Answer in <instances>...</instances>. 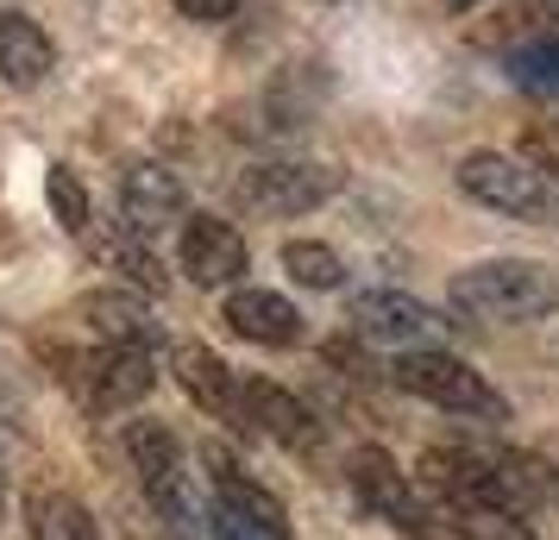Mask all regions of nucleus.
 Instances as JSON below:
<instances>
[{
  "mask_svg": "<svg viewBox=\"0 0 559 540\" xmlns=\"http://www.w3.org/2000/svg\"><path fill=\"white\" fill-rule=\"evenodd\" d=\"M182 20H202V26H221V20H233V7L239 0H170Z\"/></svg>",
  "mask_w": 559,
  "mask_h": 540,
  "instance_id": "obj_22",
  "label": "nucleus"
},
{
  "mask_svg": "<svg viewBox=\"0 0 559 540\" xmlns=\"http://www.w3.org/2000/svg\"><path fill=\"white\" fill-rule=\"evenodd\" d=\"M447 7H478V0H447Z\"/></svg>",
  "mask_w": 559,
  "mask_h": 540,
  "instance_id": "obj_25",
  "label": "nucleus"
},
{
  "mask_svg": "<svg viewBox=\"0 0 559 540\" xmlns=\"http://www.w3.org/2000/svg\"><path fill=\"white\" fill-rule=\"evenodd\" d=\"M57 70V45L26 13H0V82L7 88H38Z\"/></svg>",
  "mask_w": 559,
  "mask_h": 540,
  "instance_id": "obj_15",
  "label": "nucleus"
},
{
  "mask_svg": "<svg viewBox=\"0 0 559 540\" xmlns=\"http://www.w3.org/2000/svg\"><path fill=\"white\" fill-rule=\"evenodd\" d=\"M182 271H189V284L195 289H233L246 271H252V252H246V239L221 220V214H195V220H182Z\"/></svg>",
  "mask_w": 559,
  "mask_h": 540,
  "instance_id": "obj_7",
  "label": "nucleus"
},
{
  "mask_svg": "<svg viewBox=\"0 0 559 540\" xmlns=\"http://www.w3.org/2000/svg\"><path fill=\"white\" fill-rule=\"evenodd\" d=\"M453 177L472 202L503 214V220H522V227H554L559 220V182L515 152H465Z\"/></svg>",
  "mask_w": 559,
  "mask_h": 540,
  "instance_id": "obj_2",
  "label": "nucleus"
},
{
  "mask_svg": "<svg viewBox=\"0 0 559 540\" xmlns=\"http://www.w3.org/2000/svg\"><path fill=\"white\" fill-rule=\"evenodd\" d=\"M283 271L302 289H346V264H340V252L321 245V239H289V245H283Z\"/></svg>",
  "mask_w": 559,
  "mask_h": 540,
  "instance_id": "obj_18",
  "label": "nucleus"
},
{
  "mask_svg": "<svg viewBox=\"0 0 559 540\" xmlns=\"http://www.w3.org/2000/svg\"><path fill=\"white\" fill-rule=\"evenodd\" d=\"M239 396H246V421H252L258 434H271L277 446H321V421L308 415V403H296L289 389L264 384V377H239ZM239 421V428H246Z\"/></svg>",
  "mask_w": 559,
  "mask_h": 540,
  "instance_id": "obj_12",
  "label": "nucleus"
},
{
  "mask_svg": "<svg viewBox=\"0 0 559 540\" xmlns=\"http://www.w3.org/2000/svg\"><path fill=\"white\" fill-rule=\"evenodd\" d=\"M214 540H264V535H258L252 521H239V515L214 509Z\"/></svg>",
  "mask_w": 559,
  "mask_h": 540,
  "instance_id": "obj_23",
  "label": "nucleus"
},
{
  "mask_svg": "<svg viewBox=\"0 0 559 540\" xmlns=\"http://www.w3.org/2000/svg\"><path fill=\"white\" fill-rule=\"evenodd\" d=\"M353 327L371 339V346L415 352L440 321H433L428 302H415V296H403V289H365V296H353Z\"/></svg>",
  "mask_w": 559,
  "mask_h": 540,
  "instance_id": "obj_9",
  "label": "nucleus"
},
{
  "mask_svg": "<svg viewBox=\"0 0 559 540\" xmlns=\"http://www.w3.org/2000/svg\"><path fill=\"white\" fill-rule=\"evenodd\" d=\"M120 220H127V232H139V239L177 227L182 220V182L170 177L164 164H132L127 177H120Z\"/></svg>",
  "mask_w": 559,
  "mask_h": 540,
  "instance_id": "obj_10",
  "label": "nucleus"
},
{
  "mask_svg": "<svg viewBox=\"0 0 559 540\" xmlns=\"http://www.w3.org/2000/svg\"><path fill=\"white\" fill-rule=\"evenodd\" d=\"M45 195H51L57 227L82 239V232H88V189L76 182V170H70V164H51V170H45Z\"/></svg>",
  "mask_w": 559,
  "mask_h": 540,
  "instance_id": "obj_20",
  "label": "nucleus"
},
{
  "mask_svg": "<svg viewBox=\"0 0 559 540\" xmlns=\"http://www.w3.org/2000/svg\"><path fill=\"white\" fill-rule=\"evenodd\" d=\"M26 521H32V540H102L95 535V515L82 509L70 490H32Z\"/></svg>",
  "mask_w": 559,
  "mask_h": 540,
  "instance_id": "obj_16",
  "label": "nucleus"
},
{
  "mask_svg": "<svg viewBox=\"0 0 559 540\" xmlns=\"http://www.w3.org/2000/svg\"><path fill=\"white\" fill-rule=\"evenodd\" d=\"M333 189H340V177H333L328 164H252L246 177H239V202L258 207V214H314L321 202H333Z\"/></svg>",
  "mask_w": 559,
  "mask_h": 540,
  "instance_id": "obj_6",
  "label": "nucleus"
},
{
  "mask_svg": "<svg viewBox=\"0 0 559 540\" xmlns=\"http://www.w3.org/2000/svg\"><path fill=\"white\" fill-rule=\"evenodd\" d=\"M207 459V478H214V496H221V509L239 515V521H252L264 540H289V509H283V496L277 490H264L246 471V465L233 459L227 446H207L202 453Z\"/></svg>",
  "mask_w": 559,
  "mask_h": 540,
  "instance_id": "obj_8",
  "label": "nucleus"
},
{
  "mask_svg": "<svg viewBox=\"0 0 559 540\" xmlns=\"http://www.w3.org/2000/svg\"><path fill=\"white\" fill-rule=\"evenodd\" d=\"M114 257H120V271H127V284L152 289V296H164V289H170V277H164V264L152 257V245H132V239H127V245H120Z\"/></svg>",
  "mask_w": 559,
  "mask_h": 540,
  "instance_id": "obj_21",
  "label": "nucleus"
},
{
  "mask_svg": "<svg viewBox=\"0 0 559 540\" xmlns=\"http://www.w3.org/2000/svg\"><path fill=\"white\" fill-rule=\"evenodd\" d=\"M7 459H13V446H7V428H0V528H7Z\"/></svg>",
  "mask_w": 559,
  "mask_h": 540,
  "instance_id": "obj_24",
  "label": "nucleus"
},
{
  "mask_svg": "<svg viewBox=\"0 0 559 540\" xmlns=\"http://www.w3.org/2000/svg\"><path fill=\"white\" fill-rule=\"evenodd\" d=\"M127 459H132V471H139L145 503H152L170 528L189 535V521H195V484H189V453H182V440L170 434L164 421H132Z\"/></svg>",
  "mask_w": 559,
  "mask_h": 540,
  "instance_id": "obj_4",
  "label": "nucleus"
},
{
  "mask_svg": "<svg viewBox=\"0 0 559 540\" xmlns=\"http://www.w3.org/2000/svg\"><path fill=\"white\" fill-rule=\"evenodd\" d=\"M177 384H182V396H189L202 415H214V421H246L239 371H227L221 352H207V346H182L177 352Z\"/></svg>",
  "mask_w": 559,
  "mask_h": 540,
  "instance_id": "obj_13",
  "label": "nucleus"
},
{
  "mask_svg": "<svg viewBox=\"0 0 559 540\" xmlns=\"http://www.w3.org/2000/svg\"><path fill=\"white\" fill-rule=\"evenodd\" d=\"M88 321H95V334L107 346H157V321L132 296H95L88 302Z\"/></svg>",
  "mask_w": 559,
  "mask_h": 540,
  "instance_id": "obj_17",
  "label": "nucleus"
},
{
  "mask_svg": "<svg viewBox=\"0 0 559 540\" xmlns=\"http://www.w3.org/2000/svg\"><path fill=\"white\" fill-rule=\"evenodd\" d=\"M227 327L239 339H252V346H302V314H296V302L289 296H277V289H227Z\"/></svg>",
  "mask_w": 559,
  "mask_h": 540,
  "instance_id": "obj_11",
  "label": "nucleus"
},
{
  "mask_svg": "<svg viewBox=\"0 0 559 540\" xmlns=\"http://www.w3.org/2000/svg\"><path fill=\"white\" fill-rule=\"evenodd\" d=\"M390 377H396V389L421 396V403L440 409V415H472V421H503V415H509L503 389L490 384L478 364H465L459 352H447V346H415V352H396Z\"/></svg>",
  "mask_w": 559,
  "mask_h": 540,
  "instance_id": "obj_3",
  "label": "nucleus"
},
{
  "mask_svg": "<svg viewBox=\"0 0 559 540\" xmlns=\"http://www.w3.org/2000/svg\"><path fill=\"white\" fill-rule=\"evenodd\" d=\"M509 76H515V88H528L540 101H559V38L522 45V51L509 57Z\"/></svg>",
  "mask_w": 559,
  "mask_h": 540,
  "instance_id": "obj_19",
  "label": "nucleus"
},
{
  "mask_svg": "<svg viewBox=\"0 0 559 540\" xmlns=\"http://www.w3.org/2000/svg\"><path fill=\"white\" fill-rule=\"evenodd\" d=\"M157 384V359L152 346H107L102 359H95V389H88V403L102 415H120L132 403H145Z\"/></svg>",
  "mask_w": 559,
  "mask_h": 540,
  "instance_id": "obj_14",
  "label": "nucleus"
},
{
  "mask_svg": "<svg viewBox=\"0 0 559 540\" xmlns=\"http://www.w3.org/2000/svg\"><path fill=\"white\" fill-rule=\"evenodd\" d=\"M353 490H358V503L378 515V521H390V528H403V535H415V540H433L421 490L408 484V471L390 459L383 446H358L353 453Z\"/></svg>",
  "mask_w": 559,
  "mask_h": 540,
  "instance_id": "obj_5",
  "label": "nucleus"
},
{
  "mask_svg": "<svg viewBox=\"0 0 559 540\" xmlns=\"http://www.w3.org/2000/svg\"><path fill=\"white\" fill-rule=\"evenodd\" d=\"M447 302L465 321L528 327V321L559 314V271L540 264V257H484V264H465L447 284Z\"/></svg>",
  "mask_w": 559,
  "mask_h": 540,
  "instance_id": "obj_1",
  "label": "nucleus"
}]
</instances>
